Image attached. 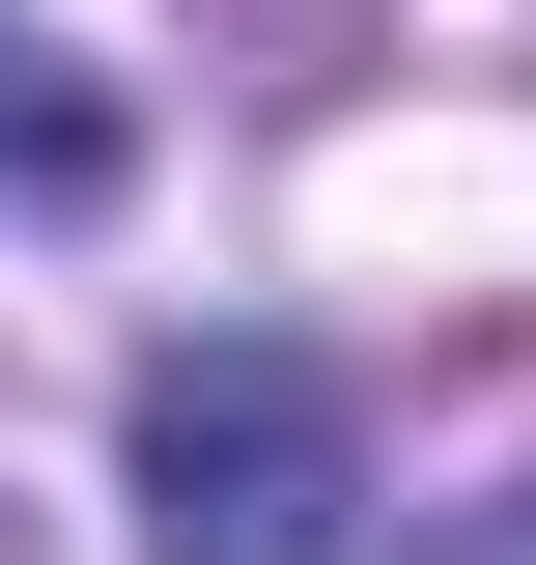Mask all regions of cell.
I'll list each match as a JSON object with an SVG mask.
<instances>
[{
  "mask_svg": "<svg viewBox=\"0 0 536 565\" xmlns=\"http://www.w3.org/2000/svg\"><path fill=\"white\" fill-rule=\"evenodd\" d=\"M141 565H367V396L311 340H170L141 367Z\"/></svg>",
  "mask_w": 536,
  "mask_h": 565,
  "instance_id": "cell-1",
  "label": "cell"
},
{
  "mask_svg": "<svg viewBox=\"0 0 536 565\" xmlns=\"http://www.w3.org/2000/svg\"><path fill=\"white\" fill-rule=\"evenodd\" d=\"M452 565H536V481H508V509H480V537H452Z\"/></svg>",
  "mask_w": 536,
  "mask_h": 565,
  "instance_id": "cell-2",
  "label": "cell"
}]
</instances>
